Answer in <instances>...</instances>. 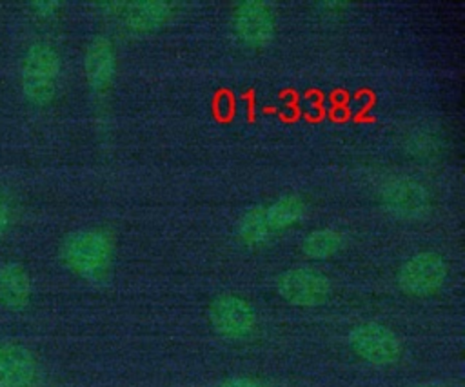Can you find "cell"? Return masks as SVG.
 Masks as SVG:
<instances>
[{
	"label": "cell",
	"instance_id": "obj_13",
	"mask_svg": "<svg viewBox=\"0 0 465 387\" xmlns=\"http://www.w3.org/2000/svg\"><path fill=\"white\" fill-rule=\"evenodd\" d=\"M236 234L249 247H258V245L267 243L274 233L269 225V220L265 214V205L260 203V205L249 207L238 218Z\"/></svg>",
	"mask_w": 465,
	"mask_h": 387
},
{
	"label": "cell",
	"instance_id": "obj_11",
	"mask_svg": "<svg viewBox=\"0 0 465 387\" xmlns=\"http://www.w3.org/2000/svg\"><path fill=\"white\" fill-rule=\"evenodd\" d=\"M38 365L33 352L16 343H0V387H31Z\"/></svg>",
	"mask_w": 465,
	"mask_h": 387
},
{
	"label": "cell",
	"instance_id": "obj_12",
	"mask_svg": "<svg viewBox=\"0 0 465 387\" xmlns=\"http://www.w3.org/2000/svg\"><path fill=\"white\" fill-rule=\"evenodd\" d=\"M33 296V282L27 269L18 262L0 265V307L24 311Z\"/></svg>",
	"mask_w": 465,
	"mask_h": 387
},
{
	"label": "cell",
	"instance_id": "obj_3",
	"mask_svg": "<svg viewBox=\"0 0 465 387\" xmlns=\"http://www.w3.org/2000/svg\"><path fill=\"white\" fill-rule=\"evenodd\" d=\"M207 318L213 331L229 342L249 340L258 325V313L254 305L240 294H220L207 309Z\"/></svg>",
	"mask_w": 465,
	"mask_h": 387
},
{
	"label": "cell",
	"instance_id": "obj_8",
	"mask_svg": "<svg viewBox=\"0 0 465 387\" xmlns=\"http://www.w3.org/2000/svg\"><path fill=\"white\" fill-rule=\"evenodd\" d=\"M381 203L400 218H420L429 207V191L412 178H394L381 187Z\"/></svg>",
	"mask_w": 465,
	"mask_h": 387
},
{
	"label": "cell",
	"instance_id": "obj_15",
	"mask_svg": "<svg viewBox=\"0 0 465 387\" xmlns=\"http://www.w3.org/2000/svg\"><path fill=\"white\" fill-rule=\"evenodd\" d=\"M302 253L312 260H325L340 253L343 247V234L332 227H318L302 240Z\"/></svg>",
	"mask_w": 465,
	"mask_h": 387
},
{
	"label": "cell",
	"instance_id": "obj_6",
	"mask_svg": "<svg viewBox=\"0 0 465 387\" xmlns=\"http://www.w3.org/2000/svg\"><path fill=\"white\" fill-rule=\"evenodd\" d=\"M274 287L282 300L296 307H318L327 302L332 291L327 274L307 265L285 269L278 274Z\"/></svg>",
	"mask_w": 465,
	"mask_h": 387
},
{
	"label": "cell",
	"instance_id": "obj_14",
	"mask_svg": "<svg viewBox=\"0 0 465 387\" xmlns=\"http://www.w3.org/2000/svg\"><path fill=\"white\" fill-rule=\"evenodd\" d=\"M265 214L272 233H280L302 222L305 214V203L296 194H283L265 205Z\"/></svg>",
	"mask_w": 465,
	"mask_h": 387
},
{
	"label": "cell",
	"instance_id": "obj_7",
	"mask_svg": "<svg viewBox=\"0 0 465 387\" xmlns=\"http://www.w3.org/2000/svg\"><path fill=\"white\" fill-rule=\"evenodd\" d=\"M234 35L247 45L267 44L276 31V15L267 2L243 0L231 11Z\"/></svg>",
	"mask_w": 465,
	"mask_h": 387
},
{
	"label": "cell",
	"instance_id": "obj_18",
	"mask_svg": "<svg viewBox=\"0 0 465 387\" xmlns=\"http://www.w3.org/2000/svg\"><path fill=\"white\" fill-rule=\"evenodd\" d=\"M11 222H13V213L9 203L0 196V238L5 236V233L11 229Z\"/></svg>",
	"mask_w": 465,
	"mask_h": 387
},
{
	"label": "cell",
	"instance_id": "obj_19",
	"mask_svg": "<svg viewBox=\"0 0 465 387\" xmlns=\"http://www.w3.org/2000/svg\"><path fill=\"white\" fill-rule=\"evenodd\" d=\"M412 387H440L436 383H420V385H412Z\"/></svg>",
	"mask_w": 465,
	"mask_h": 387
},
{
	"label": "cell",
	"instance_id": "obj_5",
	"mask_svg": "<svg viewBox=\"0 0 465 387\" xmlns=\"http://www.w3.org/2000/svg\"><path fill=\"white\" fill-rule=\"evenodd\" d=\"M352 352L376 367H389L401 356V340L398 334L380 322H360L347 336Z\"/></svg>",
	"mask_w": 465,
	"mask_h": 387
},
{
	"label": "cell",
	"instance_id": "obj_9",
	"mask_svg": "<svg viewBox=\"0 0 465 387\" xmlns=\"http://www.w3.org/2000/svg\"><path fill=\"white\" fill-rule=\"evenodd\" d=\"M116 11L118 20L133 33H151L162 29L173 13V4L160 0H140L109 4Z\"/></svg>",
	"mask_w": 465,
	"mask_h": 387
},
{
	"label": "cell",
	"instance_id": "obj_2",
	"mask_svg": "<svg viewBox=\"0 0 465 387\" xmlns=\"http://www.w3.org/2000/svg\"><path fill=\"white\" fill-rule=\"evenodd\" d=\"M62 58L49 42L29 44L20 60V91L33 107L49 105L58 91Z\"/></svg>",
	"mask_w": 465,
	"mask_h": 387
},
{
	"label": "cell",
	"instance_id": "obj_4",
	"mask_svg": "<svg viewBox=\"0 0 465 387\" xmlns=\"http://www.w3.org/2000/svg\"><path fill=\"white\" fill-rule=\"evenodd\" d=\"M449 276L447 262L434 251H420L411 254L398 269V287L416 298L432 296L445 285Z\"/></svg>",
	"mask_w": 465,
	"mask_h": 387
},
{
	"label": "cell",
	"instance_id": "obj_10",
	"mask_svg": "<svg viewBox=\"0 0 465 387\" xmlns=\"http://www.w3.org/2000/svg\"><path fill=\"white\" fill-rule=\"evenodd\" d=\"M84 73L94 93L105 91L116 74V51L107 36H94L84 53Z\"/></svg>",
	"mask_w": 465,
	"mask_h": 387
},
{
	"label": "cell",
	"instance_id": "obj_17",
	"mask_svg": "<svg viewBox=\"0 0 465 387\" xmlns=\"http://www.w3.org/2000/svg\"><path fill=\"white\" fill-rule=\"evenodd\" d=\"M29 9L38 18H51L60 9V4L58 2H35L29 5Z\"/></svg>",
	"mask_w": 465,
	"mask_h": 387
},
{
	"label": "cell",
	"instance_id": "obj_1",
	"mask_svg": "<svg viewBox=\"0 0 465 387\" xmlns=\"http://www.w3.org/2000/svg\"><path fill=\"white\" fill-rule=\"evenodd\" d=\"M60 258L64 265L85 282H104L113 267L114 242L109 233L96 227L71 231L62 245Z\"/></svg>",
	"mask_w": 465,
	"mask_h": 387
},
{
	"label": "cell",
	"instance_id": "obj_16",
	"mask_svg": "<svg viewBox=\"0 0 465 387\" xmlns=\"http://www.w3.org/2000/svg\"><path fill=\"white\" fill-rule=\"evenodd\" d=\"M216 387H267L265 383H262L256 378H249V376H231L223 382H220Z\"/></svg>",
	"mask_w": 465,
	"mask_h": 387
}]
</instances>
